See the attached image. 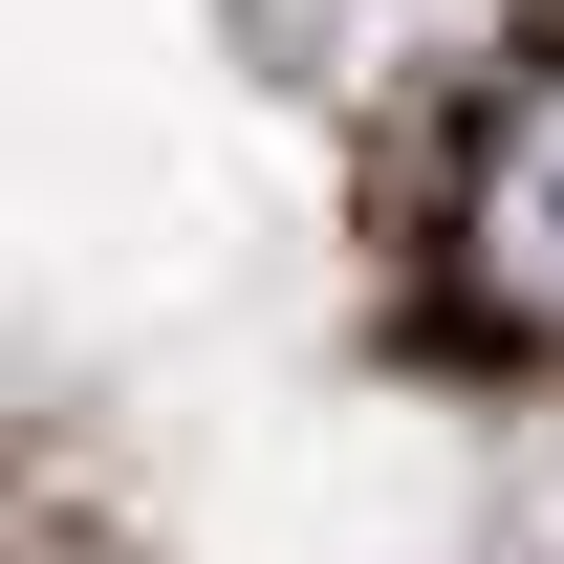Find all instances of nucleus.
Segmentation results:
<instances>
[{"label":"nucleus","instance_id":"obj_1","mask_svg":"<svg viewBox=\"0 0 564 564\" xmlns=\"http://www.w3.org/2000/svg\"><path fill=\"white\" fill-rule=\"evenodd\" d=\"M456 261H478L499 304H543V326H564V87L478 109V152H456Z\"/></svg>","mask_w":564,"mask_h":564}]
</instances>
